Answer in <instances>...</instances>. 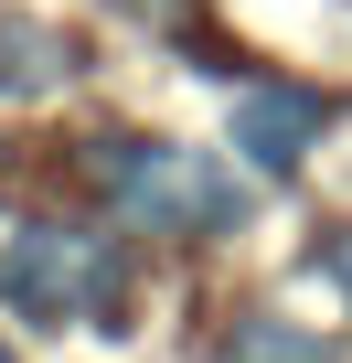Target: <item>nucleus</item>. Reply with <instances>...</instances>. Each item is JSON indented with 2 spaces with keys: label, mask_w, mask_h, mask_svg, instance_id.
<instances>
[{
  "label": "nucleus",
  "mask_w": 352,
  "mask_h": 363,
  "mask_svg": "<svg viewBox=\"0 0 352 363\" xmlns=\"http://www.w3.org/2000/svg\"><path fill=\"white\" fill-rule=\"evenodd\" d=\"M96 182L139 235H225L256 214V171L182 139H96Z\"/></svg>",
  "instance_id": "obj_1"
},
{
  "label": "nucleus",
  "mask_w": 352,
  "mask_h": 363,
  "mask_svg": "<svg viewBox=\"0 0 352 363\" xmlns=\"http://www.w3.org/2000/svg\"><path fill=\"white\" fill-rule=\"evenodd\" d=\"M128 289V246L118 235H86V225H22L0 246V299L33 310V320H107Z\"/></svg>",
  "instance_id": "obj_2"
},
{
  "label": "nucleus",
  "mask_w": 352,
  "mask_h": 363,
  "mask_svg": "<svg viewBox=\"0 0 352 363\" xmlns=\"http://www.w3.org/2000/svg\"><path fill=\"white\" fill-rule=\"evenodd\" d=\"M320 128H331V96H310V86H235L225 150H235L256 182H288V171L320 150Z\"/></svg>",
  "instance_id": "obj_3"
},
{
  "label": "nucleus",
  "mask_w": 352,
  "mask_h": 363,
  "mask_svg": "<svg viewBox=\"0 0 352 363\" xmlns=\"http://www.w3.org/2000/svg\"><path fill=\"white\" fill-rule=\"evenodd\" d=\"M75 75V43L43 22H0V96H54Z\"/></svg>",
  "instance_id": "obj_4"
},
{
  "label": "nucleus",
  "mask_w": 352,
  "mask_h": 363,
  "mask_svg": "<svg viewBox=\"0 0 352 363\" xmlns=\"http://www.w3.org/2000/svg\"><path fill=\"white\" fill-rule=\"evenodd\" d=\"M225 363H331V331H299V320H235Z\"/></svg>",
  "instance_id": "obj_5"
},
{
  "label": "nucleus",
  "mask_w": 352,
  "mask_h": 363,
  "mask_svg": "<svg viewBox=\"0 0 352 363\" xmlns=\"http://www.w3.org/2000/svg\"><path fill=\"white\" fill-rule=\"evenodd\" d=\"M310 267H320V278L352 299V225H341V235H320V246H310Z\"/></svg>",
  "instance_id": "obj_6"
},
{
  "label": "nucleus",
  "mask_w": 352,
  "mask_h": 363,
  "mask_svg": "<svg viewBox=\"0 0 352 363\" xmlns=\"http://www.w3.org/2000/svg\"><path fill=\"white\" fill-rule=\"evenodd\" d=\"M0 363H11V342H0Z\"/></svg>",
  "instance_id": "obj_7"
}]
</instances>
